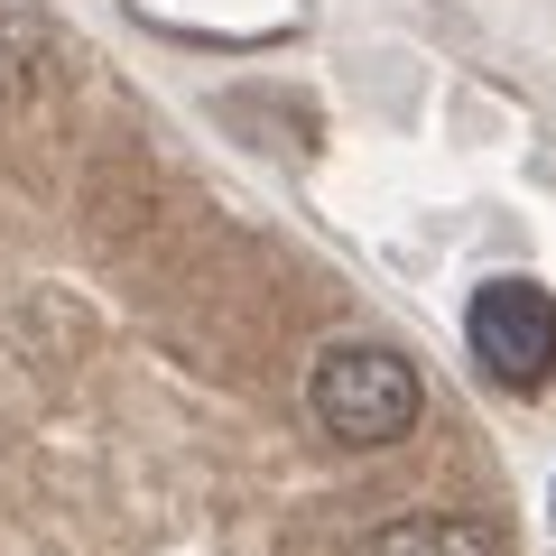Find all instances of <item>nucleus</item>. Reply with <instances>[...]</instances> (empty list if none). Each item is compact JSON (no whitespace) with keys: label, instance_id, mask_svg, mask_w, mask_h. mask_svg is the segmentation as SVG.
<instances>
[{"label":"nucleus","instance_id":"f257e3e1","mask_svg":"<svg viewBox=\"0 0 556 556\" xmlns=\"http://www.w3.org/2000/svg\"><path fill=\"white\" fill-rule=\"evenodd\" d=\"M306 408H316V427L334 445L371 455V445H399L417 417H427V380H417V362L390 353V343H334V353L316 362V380H306Z\"/></svg>","mask_w":556,"mask_h":556},{"label":"nucleus","instance_id":"f03ea898","mask_svg":"<svg viewBox=\"0 0 556 556\" xmlns=\"http://www.w3.org/2000/svg\"><path fill=\"white\" fill-rule=\"evenodd\" d=\"M464 343L501 390H547L556 380V298L538 278H482L473 306H464Z\"/></svg>","mask_w":556,"mask_h":556},{"label":"nucleus","instance_id":"7ed1b4c3","mask_svg":"<svg viewBox=\"0 0 556 556\" xmlns=\"http://www.w3.org/2000/svg\"><path fill=\"white\" fill-rule=\"evenodd\" d=\"M362 556H501V538L482 519H455V510H408L371 538Z\"/></svg>","mask_w":556,"mask_h":556},{"label":"nucleus","instance_id":"20e7f679","mask_svg":"<svg viewBox=\"0 0 556 556\" xmlns=\"http://www.w3.org/2000/svg\"><path fill=\"white\" fill-rule=\"evenodd\" d=\"M56 65V28L28 10V0H0V102H28Z\"/></svg>","mask_w":556,"mask_h":556}]
</instances>
